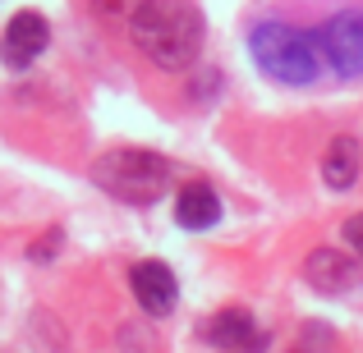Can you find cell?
<instances>
[{
  "mask_svg": "<svg viewBox=\"0 0 363 353\" xmlns=\"http://www.w3.org/2000/svg\"><path fill=\"white\" fill-rule=\"evenodd\" d=\"M248 51L257 69L281 88H308L318 79V46L308 33H294L290 23H257L248 33Z\"/></svg>",
  "mask_w": 363,
  "mask_h": 353,
  "instance_id": "3",
  "label": "cell"
},
{
  "mask_svg": "<svg viewBox=\"0 0 363 353\" xmlns=\"http://www.w3.org/2000/svg\"><path fill=\"white\" fill-rule=\"evenodd\" d=\"M318 55L331 64V74L340 79H363V14L345 9V14H331L327 23L313 33Z\"/></svg>",
  "mask_w": 363,
  "mask_h": 353,
  "instance_id": "4",
  "label": "cell"
},
{
  "mask_svg": "<svg viewBox=\"0 0 363 353\" xmlns=\"http://www.w3.org/2000/svg\"><path fill=\"white\" fill-rule=\"evenodd\" d=\"M129 284H133V299L152 312V317H166L175 308V275H170L166 262H138L129 271Z\"/></svg>",
  "mask_w": 363,
  "mask_h": 353,
  "instance_id": "6",
  "label": "cell"
},
{
  "mask_svg": "<svg viewBox=\"0 0 363 353\" xmlns=\"http://www.w3.org/2000/svg\"><path fill=\"white\" fill-rule=\"evenodd\" d=\"M129 37L157 69H189L203 51V18L184 0H147L129 18Z\"/></svg>",
  "mask_w": 363,
  "mask_h": 353,
  "instance_id": "1",
  "label": "cell"
},
{
  "mask_svg": "<svg viewBox=\"0 0 363 353\" xmlns=\"http://www.w3.org/2000/svg\"><path fill=\"white\" fill-rule=\"evenodd\" d=\"M88 5H92V14L106 18V23H111V18H116V23H129L147 0H88Z\"/></svg>",
  "mask_w": 363,
  "mask_h": 353,
  "instance_id": "11",
  "label": "cell"
},
{
  "mask_svg": "<svg viewBox=\"0 0 363 353\" xmlns=\"http://www.w3.org/2000/svg\"><path fill=\"white\" fill-rule=\"evenodd\" d=\"M303 275H308V284L318 294H345L350 284L359 280V266L350 262L345 253H336V248H318V253H308V262H303Z\"/></svg>",
  "mask_w": 363,
  "mask_h": 353,
  "instance_id": "7",
  "label": "cell"
},
{
  "mask_svg": "<svg viewBox=\"0 0 363 353\" xmlns=\"http://www.w3.org/2000/svg\"><path fill=\"white\" fill-rule=\"evenodd\" d=\"M207 345L212 349H221V353H253L257 345V326H253V317L240 308H225V312H216L212 321H207Z\"/></svg>",
  "mask_w": 363,
  "mask_h": 353,
  "instance_id": "8",
  "label": "cell"
},
{
  "mask_svg": "<svg viewBox=\"0 0 363 353\" xmlns=\"http://www.w3.org/2000/svg\"><path fill=\"white\" fill-rule=\"evenodd\" d=\"M345 238H350V248H354V253L363 257V212H359V216H350V221H345Z\"/></svg>",
  "mask_w": 363,
  "mask_h": 353,
  "instance_id": "12",
  "label": "cell"
},
{
  "mask_svg": "<svg viewBox=\"0 0 363 353\" xmlns=\"http://www.w3.org/2000/svg\"><path fill=\"white\" fill-rule=\"evenodd\" d=\"M92 179H97V188H106L120 202L147 207L170 188V161L157 156V151H143V147H116L92 166Z\"/></svg>",
  "mask_w": 363,
  "mask_h": 353,
  "instance_id": "2",
  "label": "cell"
},
{
  "mask_svg": "<svg viewBox=\"0 0 363 353\" xmlns=\"http://www.w3.org/2000/svg\"><path fill=\"white\" fill-rule=\"evenodd\" d=\"M359 166H363V147L354 138H336L322 156V179H327V188H350L359 179Z\"/></svg>",
  "mask_w": 363,
  "mask_h": 353,
  "instance_id": "10",
  "label": "cell"
},
{
  "mask_svg": "<svg viewBox=\"0 0 363 353\" xmlns=\"http://www.w3.org/2000/svg\"><path fill=\"white\" fill-rule=\"evenodd\" d=\"M175 221L184 230H212L221 221V197L212 193V184H184L175 197Z\"/></svg>",
  "mask_w": 363,
  "mask_h": 353,
  "instance_id": "9",
  "label": "cell"
},
{
  "mask_svg": "<svg viewBox=\"0 0 363 353\" xmlns=\"http://www.w3.org/2000/svg\"><path fill=\"white\" fill-rule=\"evenodd\" d=\"M46 42H51L46 18L37 14V9H18V14L9 18V28H5L0 51H5V64H9V69H28V64L46 51Z\"/></svg>",
  "mask_w": 363,
  "mask_h": 353,
  "instance_id": "5",
  "label": "cell"
}]
</instances>
